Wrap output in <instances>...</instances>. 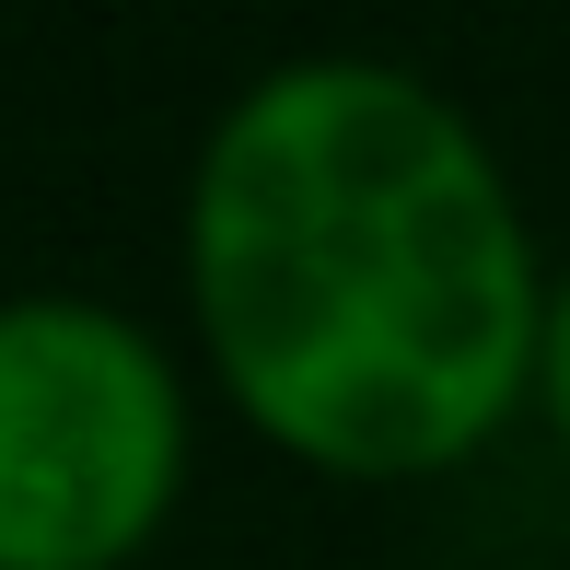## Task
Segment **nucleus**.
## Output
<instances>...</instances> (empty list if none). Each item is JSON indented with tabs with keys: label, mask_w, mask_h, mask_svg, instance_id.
Here are the masks:
<instances>
[{
	"label": "nucleus",
	"mask_w": 570,
	"mask_h": 570,
	"mask_svg": "<svg viewBox=\"0 0 570 570\" xmlns=\"http://www.w3.org/2000/svg\"><path fill=\"white\" fill-rule=\"evenodd\" d=\"M187 384L140 315L0 303V570H128L187 501Z\"/></svg>",
	"instance_id": "obj_2"
},
{
	"label": "nucleus",
	"mask_w": 570,
	"mask_h": 570,
	"mask_svg": "<svg viewBox=\"0 0 570 570\" xmlns=\"http://www.w3.org/2000/svg\"><path fill=\"white\" fill-rule=\"evenodd\" d=\"M535 407H548V431H559V454H570V268H559V292H548V361H535Z\"/></svg>",
	"instance_id": "obj_3"
},
{
	"label": "nucleus",
	"mask_w": 570,
	"mask_h": 570,
	"mask_svg": "<svg viewBox=\"0 0 570 570\" xmlns=\"http://www.w3.org/2000/svg\"><path fill=\"white\" fill-rule=\"evenodd\" d=\"M548 292L501 151L396 59H292L198 140V350L315 478L407 489L489 454L535 396Z\"/></svg>",
	"instance_id": "obj_1"
}]
</instances>
